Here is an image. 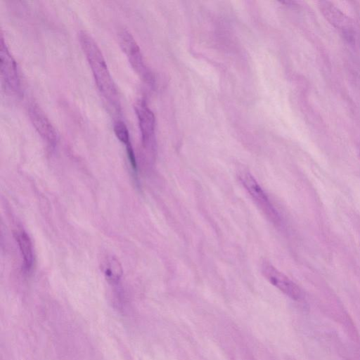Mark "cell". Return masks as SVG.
Masks as SVG:
<instances>
[{"label": "cell", "mask_w": 360, "mask_h": 360, "mask_svg": "<svg viewBox=\"0 0 360 360\" xmlns=\"http://www.w3.org/2000/svg\"><path fill=\"white\" fill-rule=\"evenodd\" d=\"M239 179L255 204H257L269 219L274 223H279L280 216L278 213L270 202L266 193L254 176L250 172L244 171L240 173Z\"/></svg>", "instance_id": "obj_5"}, {"label": "cell", "mask_w": 360, "mask_h": 360, "mask_svg": "<svg viewBox=\"0 0 360 360\" xmlns=\"http://www.w3.org/2000/svg\"><path fill=\"white\" fill-rule=\"evenodd\" d=\"M262 273L271 285L290 298L300 300L302 297L300 287L268 262L262 264Z\"/></svg>", "instance_id": "obj_6"}, {"label": "cell", "mask_w": 360, "mask_h": 360, "mask_svg": "<svg viewBox=\"0 0 360 360\" xmlns=\"http://www.w3.org/2000/svg\"><path fill=\"white\" fill-rule=\"evenodd\" d=\"M143 148L150 154L155 150V118L144 100L138 101L134 106Z\"/></svg>", "instance_id": "obj_3"}, {"label": "cell", "mask_w": 360, "mask_h": 360, "mask_svg": "<svg viewBox=\"0 0 360 360\" xmlns=\"http://www.w3.org/2000/svg\"><path fill=\"white\" fill-rule=\"evenodd\" d=\"M113 131L117 139L125 145L127 156L134 171H136L137 165L134 152L131 144L130 134L127 125L121 120H117L113 124Z\"/></svg>", "instance_id": "obj_11"}, {"label": "cell", "mask_w": 360, "mask_h": 360, "mask_svg": "<svg viewBox=\"0 0 360 360\" xmlns=\"http://www.w3.org/2000/svg\"><path fill=\"white\" fill-rule=\"evenodd\" d=\"M319 7L326 19L332 25L341 30L348 38L352 37V22L345 13L329 1H319Z\"/></svg>", "instance_id": "obj_8"}, {"label": "cell", "mask_w": 360, "mask_h": 360, "mask_svg": "<svg viewBox=\"0 0 360 360\" xmlns=\"http://www.w3.org/2000/svg\"><path fill=\"white\" fill-rule=\"evenodd\" d=\"M100 267L106 280L112 283H118L123 275L122 266L114 256H105L101 261Z\"/></svg>", "instance_id": "obj_10"}, {"label": "cell", "mask_w": 360, "mask_h": 360, "mask_svg": "<svg viewBox=\"0 0 360 360\" xmlns=\"http://www.w3.org/2000/svg\"><path fill=\"white\" fill-rule=\"evenodd\" d=\"M28 115L39 135L49 145L55 146L58 141V134L41 108L36 103L30 104Z\"/></svg>", "instance_id": "obj_7"}, {"label": "cell", "mask_w": 360, "mask_h": 360, "mask_svg": "<svg viewBox=\"0 0 360 360\" xmlns=\"http://www.w3.org/2000/svg\"><path fill=\"white\" fill-rule=\"evenodd\" d=\"M0 69L2 82L7 91L13 94L21 92V82L16 61L2 37L0 46Z\"/></svg>", "instance_id": "obj_4"}, {"label": "cell", "mask_w": 360, "mask_h": 360, "mask_svg": "<svg viewBox=\"0 0 360 360\" xmlns=\"http://www.w3.org/2000/svg\"><path fill=\"white\" fill-rule=\"evenodd\" d=\"M117 38L131 68L144 82L152 84V73L146 65L141 49L131 33L127 29L122 27L117 32Z\"/></svg>", "instance_id": "obj_2"}, {"label": "cell", "mask_w": 360, "mask_h": 360, "mask_svg": "<svg viewBox=\"0 0 360 360\" xmlns=\"http://www.w3.org/2000/svg\"><path fill=\"white\" fill-rule=\"evenodd\" d=\"M78 37L100 94L109 105L118 109V92L100 47L92 36L84 30H81Z\"/></svg>", "instance_id": "obj_1"}, {"label": "cell", "mask_w": 360, "mask_h": 360, "mask_svg": "<svg viewBox=\"0 0 360 360\" xmlns=\"http://www.w3.org/2000/svg\"><path fill=\"white\" fill-rule=\"evenodd\" d=\"M15 235L22 256L23 268L26 272H29L32 268L34 262L32 240L24 231H17Z\"/></svg>", "instance_id": "obj_9"}]
</instances>
